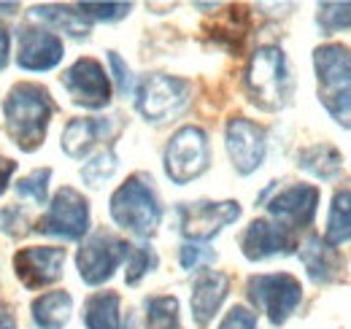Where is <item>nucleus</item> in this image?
<instances>
[{
    "label": "nucleus",
    "mask_w": 351,
    "mask_h": 329,
    "mask_svg": "<svg viewBox=\"0 0 351 329\" xmlns=\"http://www.w3.org/2000/svg\"><path fill=\"white\" fill-rule=\"evenodd\" d=\"M319 100L327 114L351 130V49L343 43H324L313 51Z\"/></svg>",
    "instance_id": "1"
},
{
    "label": "nucleus",
    "mask_w": 351,
    "mask_h": 329,
    "mask_svg": "<svg viewBox=\"0 0 351 329\" xmlns=\"http://www.w3.org/2000/svg\"><path fill=\"white\" fill-rule=\"evenodd\" d=\"M51 100L44 86L16 84L5 97V124L14 143L22 151H36L44 143L46 127L51 119Z\"/></svg>",
    "instance_id": "2"
},
{
    "label": "nucleus",
    "mask_w": 351,
    "mask_h": 329,
    "mask_svg": "<svg viewBox=\"0 0 351 329\" xmlns=\"http://www.w3.org/2000/svg\"><path fill=\"white\" fill-rule=\"evenodd\" d=\"M249 100L263 111H281L292 97V76L278 46H260L246 68Z\"/></svg>",
    "instance_id": "3"
},
{
    "label": "nucleus",
    "mask_w": 351,
    "mask_h": 329,
    "mask_svg": "<svg viewBox=\"0 0 351 329\" xmlns=\"http://www.w3.org/2000/svg\"><path fill=\"white\" fill-rule=\"evenodd\" d=\"M111 219L138 238H152L162 221V208L143 175L128 178L111 197Z\"/></svg>",
    "instance_id": "4"
},
{
    "label": "nucleus",
    "mask_w": 351,
    "mask_h": 329,
    "mask_svg": "<svg viewBox=\"0 0 351 329\" xmlns=\"http://www.w3.org/2000/svg\"><path fill=\"white\" fill-rule=\"evenodd\" d=\"M189 103V84L176 76L154 73L138 86L135 108L146 122H171Z\"/></svg>",
    "instance_id": "5"
},
{
    "label": "nucleus",
    "mask_w": 351,
    "mask_h": 329,
    "mask_svg": "<svg viewBox=\"0 0 351 329\" xmlns=\"http://www.w3.org/2000/svg\"><path fill=\"white\" fill-rule=\"evenodd\" d=\"M249 300L263 308L270 319V324L281 327L300 305L303 300V287L298 278L287 276V273H270V276H252L249 284Z\"/></svg>",
    "instance_id": "6"
},
{
    "label": "nucleus",
    "mask_w": 351,
    "mask_h": 329,
    "mask_svg": "<svg viewBox=\"0 0 351 329\" xmlns=\"http://www.w3.org/2000/svg\"><path fill=\"white\" fill-rule=\"evenodd\" d=\"M208 135L200 127H181L165 149V173L173 184H189L208 170Z\"/></svg>",
    "instance_id": "7"
},
{
    "label": "nucleus",
    "mask_w": 351,
    "mask_h": 329,
    "mask_svg": "<svg viewBox=\"0 0 351 329\" xmlns=\"http://www.w3.org/2000/svg\"><path fill=\"white\" fill-rule=\"evenodd\" d=\"M128 254H130V243L119 241L117 235H108V232L92 235L76 254V267L82 281L89 287L106 284L114 276V270L128 259Z\"/></svg>",
    "instance_id": "8"
},
{
    "label": "nucleus",
    "mask_w": 351,
    "mask_h": 329,
    "mask_svg": "<svg viewBox=\"0 0 351 329\" xmlns=\"http://www.w3.org/2000/svg\"><path fill=\"white\" fill-rule=\"evenodd\" d=\"M38 232L57 235L65 241H82L89 230V206L76 189H60L51 200V206L41 216Z\"/></svg>",
    "instance_id": "9"
},
{
    "label": "nucleus",
    "mask_w": 351,
    "mask_h": 329,
    "mask_svg": "<svg viewBox=\"0 0 351 329\" xmlns=\"http://www.w3.org/2000/svg\"><path fill=\"white\" fill-rule=\"evenodd\" d=\"M178 216H181V232L189 241L206 243L214 235H219L221 230L232 221H238L241 216V206L235 200H224V203H184L178 206Z\"/></svg>",
    "instance_id": "10"
},
{
    "label": "nucleus",
    "mask_w": 351,
    "mask_h": 329,
    "mask_svg": "<svg viewBox=\"0 0 351 329\" xmlns=\"http://www.w3.org/2000/svg\"><path fill=\"white\" fill-rule=\"evenodd\" d=\"M224 146H227L232 167L241 175H249L263 164L265 151H267V138H265V130L260 124L249 122L243 117H235L227 122Z\"/></svg>",
    "instance_id": "11"
},
{
    "label": "nucleus",
    "mask_w": 351,
    "mask_h": 329,
    "mask_svg": "<svg viewBox=\"0 0 351 329\" xmlns=\"http://www.w3.org/2000/svg\"><path fill=\"white\" fill-rule=\"evenodd\" d=\"M62 84L71 92L76 106L97 111V108H106L111 103V82H108V76H106V71L100 68L97 60H89V57L76 60L65 71Z\"/></svg>",
    "instance_id": "12"
},
{
    "label": "nucleus",
    "mask_w": 351,
    "mask_h": 329,
    "mask_svg": "<svg viewBox=\"0 0 351 329\" xmlns=\"http://www.w3.org/2000/svg\"><path fill=\"white\" fill-rule=\"evenodd\" d=\"M62 262H65L62 248H22L14 256V270L25 287L41 289L62 278Z\"/></svg>",
    "instance_id": "13"
},
{
    "label": "nucleus",
    "mask_w": 351,
    "mask_h": 329,
    "mask_svg": "<svg viewBox=\"0 0 351 329\" xmlns=\"http://www.w3.org/2000/svg\"><path fill=\"white\" fill-rule=\"evenodd\" d=\"M243 256L249 262H263V259H270V256H284V254H292L295 248V241L289 235L287 227H278V224H270L265 219H257L249 224V230L243 232Z\"/></svg>",
    "instance_id": "14"
},
{
    "label": "nucleus",
    "mask_w": 351,
    "mask_h": 329,
    "mask_svg": "<svg viewBox=\"0 0 351 329\" xmlns=\"http://www.w3.org/2000/svg\"><path fill=\"white\" fill-rule=\"evenodd\" d=\"M316 206H319V189L311 184H298L284 189L278 197H273L267 203L270 216L292 224V227H308L316 216Z\"/></svg>",
    "instance_id": "15"
},
{
    "label": "nucleus",
    "mask_w": 351,
    "mask_h": 329,
    "mask_svg": "<svg viewBox=\"0 0 351 329\" xmlns=\"http://www.w3.org/2000/svg\"><path fill=\"white\" fill-rule=\"evenodd\" d=\"M62 60V41L49 30H22L16 62L25 71H51Z\"/></svg>",
    "instance_id": "16"
},
{
    "label": "nucleus",
    "mask_w": 351,
    "mask_h": 329,
    "mask_svg": "<svg viewBox=\"0 0 351 329\" xmlns=\"http://www.w3.org/2000/svg\"><path fill=\"white\" fill-rule=\"evenodd\" d=\"M230 294V278L224 273L217 270H206L195 287H192V316H195V324L200 329H206L214 316L219 313L221 302L227 300Z\"/></svg>",
    "instance_id": "17"
},
{
    "label": "nucleus",
    "mask_w": 351,
    "mask_h": 329,
    "mask_svg": "<svg viewBox=\"0 0 351 329\" xmlns=\"http://www.w3.org/2000/svg\"><path fill=\"white\" fill-rule=\"evenodd\" d=\"M300 262L306 265L308 276H311L313 284H332L343 273V256L338 254V248L330 246L327 241H322L316 235H311L303 243Z\"/></svg>",
    "instance_id": "18"
},
{
    "label": "nucleus",
    "mask_w": 351,
    "mask_h": 329,
    "mask_svg": "<svg viewBox=\"0 0 351 329\" xmlns=\"http://www.w3.org/2000/svg\"><path fill=\"white\" fill-rule=\"evenodd\" d=\"M111 132V124L106 119H73L62 132V151L73 160H82L89 149Z\"/></svg>",
    "instance_id": "19"
},
{
    "label": "nucleus",
    "mask_w": 351,
    "mask_h": 329,
    "mask_svg": "<svg viewBox=\"0 0 351 329\" xmlns=\"http://www.w3.org/2000/svg\"><path fill=\"white\" fill-rule=\"evenodd\" d=\"M298 164H300V170L311 173L319 181H332L343 173V157L330 143H313V146L303 149L298 154Z\"/></svg>",
    "instance_id": "20"
},
{
    "label": "nucleus",
    "mask_w": 351,
    "mask_h": 329,
    "mask_svg": "<svg viewBox=\"0 0 351 329\" xmlns=\"http://www.w3.org/2000/svg\"><path fill=\"white\" fill-rule=\"evenodd\" d=\"M73 300L68 291H49L33 302V321L38 329H62L71 319Z\"/></svg>",
    "instance_id": "21"
},
{
    "label": "nucleus",
    "mask_w": 351,
    "mask_h": 329,
    "mask_svg": "<svg viewBox=\"0 0 351 329\" xmlns=\"http://www.w3.org/2000/svg\"><path fill=\"white\" fill-rule=\"evenodd\" d=\"M84 324L87 329H119V294L117 291H97L87 300L84 308Z\"/></svg>",
    "instance_id": "22"
},
{
    "label": "nucleus",
    "mask_w": 351,
    "mask_h": 329,
    "mask_svg": "<svg viewBox=\"0 0 351 329\" xmlns=\"http://www.w3.org/2000/svg\"><path fill=\"white\" fill-rule=\"evenodd\" d=\"M30 16H33V19H41L46 25H51V27H57V30L73 36V38H84L89 30L87 16H84L82 11H71V8H65V5H36V8L30 11Z\"/></svg>",
    "instance_id": "23"
},
{
    "label": "nucleus",
    "mask_w": 351,
    "mask_h": 329,
    "mask_svg": "<svg viewBox=\"0 0 351 329\" xmlns=\"http://www.w3.org/2000/svg\"><path fill=\"white\" fill-rule=\"evenodd\" d=\"M324 241L330 246H343L351 241V192L341 189L332 197V208H330V219H327V232Z\"/></svg>",
    "instance_id": "24"
},
{
    "label": "nucleus",
    "mask_w": 351,
    "mask_h": 329,
    "mask_svg": "<svg viewBox=\"0 0 351 329\" xmlns=\"http://www.w3.org/2000/svg\"><path fill=\"white\" fill-rule=\"evenodd\" d=\"M146 327L149 329H184L178 321L176 297H152L146 300Z\"/></svg>",
    "instance_id": "25"
},
{
    "label": "nucleus",
    "mask_w": 351,
    "mask_h": 329,
    "mask_svg": "<svg viewBox=\"0 0 351 329\" xmlns=\"http://www.w3.org/2000/svg\"><path fill=\"white\" fill-rule=\"evenodd\" d=\"M316 25L322 27L324 36L349 30L351 27V3H319Z\"/></svg>",
    "instance_id": "26"
},
{
    "label": "nucleus",
    "mask_w": 351,
    "mask_h": 329,
    "mask_svg": "<svg viewBox=\"0 0 351 329\" xmlns=\"http://www.w3.org/2000/svg\"><path fill=\"white\" fill-rule=\"evenodd\" d=\"M157 267V254L152 251V246H130L128 254V276L125 281L135 287L146 273H152Z\"/></svg>",
    "instance_id": "27"
},
{
    "label": "nucleus",
    "mask_w": 351,
    "mask_h": 329,
    "mask_svg": "<svg viewBox=\"0 0 351 329\" xmlns=\"http://www.w3.org/2000/svg\"><path fill=\"white\" fill-rule=\"evenodd\" d=\"M117 154L108 149V151H100L92 162L84 164V170H82V178L87 181V186H103L111 175H114V170H117Z\"/></svg>",
    "instance_id": "28"
},
{
    "label": "nucleus",
    "mask_w": 351,
    "mask_h": 329,
    "mask_svg": "<svg viewBox=\"0 0 351 329\" xmlns=\"http://www.w3.org/2000/svg\"><path fill=\"white\" fill-rule=\"evenodd\" d=\"M89 22L97 19V22H117L122 16L130 14V3H79L76 5Z\"/></svg>",
    "instance_id": "29"
},
{
    "label": "nucleus",
    "mask_w": 351,
    "mask_h": 329,
    "mask_svg": "<svg viewBox=\"0 0 351 329\" xmlns=\"http://www.w3.org/2000/svg\"><path fill=\"white\" fill-rule=\"evenodd\" d=\"M49 178H51V170L44 167V170H36L33 175L22 178L16 184V192L22 197H30L33 203H46V195H49Z\"/></svg>",
    "instance_id": "30"
},
{
    "label": "nucleus",
    "mask_w": 351,
    "mask_h": 329,
    "mask_svg": "<svg viewBox=\"0 0 351 329\" xmlns=\"http://www.w3.org/2000/svg\"><path fill=\"white\" fill-rule=\"evenodd\" d=\"M0 230H3L5 235L19 238V235H25V232L30 230V221L25 219V213H22L19 208H5V210L0 213Z\"/></svg>",
    "instance_id": "31"
},
{
    "label": "nucleus",
    "mask_w": 351,
    "mask_h": 329,
    "mask_svg": "<svg viewBox=\"0 0 351 329\" xmlns=\"http://www.w3.org/2000/svg\"><path fill=\"white\" fill-rule=\"evenodd\" d=\"M219 329H257V313H252V310L243 308V305H235V308L224 316V321L219 324Z\"/></svg>",
    "instance_id": "32"
},
{
    "label": "nucleus",
    "mask_w": 351,
    "mask_h": 329,
    "mask_svg": "<svg viewBox=\"0 0 351 329\" xmlns=\"http://www.w3.org/2000/svg\"><path fill=\"white\" fill-rule=\"evenodd\" d=\"M178 259H181V267H184V270H195V267H200V265H206V262H214L217 254L208 251V248L186 243V246H181V256H178Z\"/></svg>",
    "instance_id": "33"
},
{
    "label": "nucleus",
    "mask_w": 351,
    "mask_h": 329,
    "mask_svg": "<svg viewBox=\"0 0 351 329\" xmlns=\"http://www.w3.org/2000/svg\"><path fill=\"white\" fill-rule=\"evenodd\" d=\"M108 62H111V71H114V79H117V89H119V95H128L132 86V79H130V71H128V65H125V60L117 54V51H108Z\"/></svg>",
    "instance_id": "34"
},
{
    "label": "nucleus",
    "mask_w": 351,
    "mask_h": 329,
    "mask_svg": "<svg viewBox=\"0 0 351 329\" xmlns=\"http://www.w3.org/2000/svg\"><path fill=\"white\" fill-rule=\"evenodd\" d=\"M14 170H16V162H11V160H3V157H0V195L5 192L8 178L14 175Z\"/></svg>",
    "instance_id": "35"
},
{
    "label": "nucleus",
    "mask_w": 351,
    "mask_h": 329,
    "mask_svg": "<svg viewBox=\"0 0 351 329\" xmlns=\"http://www.w3.org/2000/svg\"><path fill=\"white\" fill-rule=\"evenodd\" d=\"M8 30L0 25V68H5V62H8Z\"/></svg>",
    "instance_id": "36"
}]
</instances>
